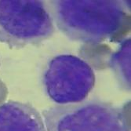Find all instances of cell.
<instances>
[{
    "instance_id": "1",
    "label": "cell",
    "mask_w": 131,
    "mask_h": 131,
    "mask_svg": "<svg viewBox=\"0 0 131 131\" xmlns=\"http://www.w3.org/2000/svg\"><path fill=\"white\" fill-rule=\"evenodd\" d=\"M46 3L54 25L71 41L120 42L129 30L126 1L58 0Z\"/></svg>"
},
{
    "instance_id": "2",
    "label": "cell",
    "mask_w": 131,
    "mask_h": 131,
    "mask_svg": "<svg viewBox=\"0 0 131 131\" xmlns=\"http://www.w3.org/2000/svg\"><path fill=\"white\" fill-rule=\"evenodd\" d=\"M46 131H130L126 108L98 99L42 111Z\"/></svg>"
},
{
    "instance_id": "5",
    "label": "cell",
    "mask_w": 131,
    "mask_h": 131,
    "mask_svg": "<svg viewBox=\"0 0 131 131\" xmlns=\"http://www.w3.org/2000/svg\"><path fill=\"white\" fill-rule=\"evenodd\" d=\"M0 131H46L43 118L29 103L9 101L0 105Z\"/></svg>"
},
{
    "instance_id": "3",
    "label": "cell",
    "mask_w": 131,
    "mask_h": 131,
    "mask_svg": "<svg viewBox=\"0 0 131 131\" xmlns=\"http://www.w3.org/2000/svg\"><path fill=\"white\" fill-rule=\"evenodd\" d=\"M55 25L44 1L0 0V42L21 49L48 40Z\"/></svg>"
},
{
    "instance_id": "6",
    "label": "cell",
    "mask_w": 131,
    "mask_h": 131,
    "mask_svg": "<svg viewBox=\"0 0 131 131\" xmlns=\"http://www.w3.org/2000/svg\"><path fill=\"white\" fill-rule=\"evenodd\" d=\"M109 66L125 90H130V38L123 39L109 60Z\"/></svg>"
},
{
    "instance_id": "4",
    "label": "cell",
    "mask_w": 131,
    "mask_h": 131,
    "mask_svg": "<svg viewBox=\"0 0 131 131\" xmlns=\"http://www.w3.org/2000/svg\"><path fill=\"white\" fill-rule=\"evenodd\" d=\"M96 82L91 66L71 54L54 57L47 64L42 84L48 97L58 105L85 101Z\"/></svg>"
}]
</instances>
